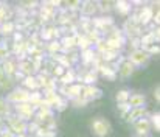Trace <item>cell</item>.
Wrapping results in <instances>:
<instances>
[{"label":"cell","instance_id":"obj_1","mask_svg":"<svg viewBox=\"0 0 160 137\" xmlns=\"http://www.w3.org/2000/svg\"><path fill=\"white\" fill-rule=\"evenodd\" d=\"M89 129L93 137H109L112 134V123L103 115H95L89 120Z\"/></svg>","mask_w":160,"mask_h":137},{"label":"cell","instance_id":"obj_2","mask_svg":"<svg viewBox=\"0 0 160 137\" xmlns=\"http://www.w3.org/2000/svg\"><path fill=\"white\" fill-rule=\"evenodd\" d=\"M3 97H5V100L8 101V104L12 108V106H16V104L28 103V100H30V92L25 91V89L20 87V86H14L11 91H8Z\"/></svg>","mask_w":160,"mask_h":137},{"label":"cell","instance_id":"obj_3","mask_svg":"<svg viewBox=\"0 0 160 137\" xmlns=\"http://www.w3.org/2000/svg\"><path fill=\"white\" fill-rule=\"evenodd\" d=\"M120 28L123 30L126 39H128V38H140V36L146 31V27H142V25H140L135 19H132L131 16L123 20V24H121Z\"/></svg>","mask_w":160,"mask_h":137},{"label":"cell","instance_id":"obj_4","mask_svg":"<svg viewBox=\"0 0 160 137\" xmlns=\"http://www.w3.org/2000/svg\"><path fill=\"white\" fill-rule=\"evenodd\" d=\"M126 58L132 62V66H134L135 69H142V67L148 66V64L151 62V59H152V58L146 53V50H145V48L131 50V51H128V53H126Z\"/></svg>","mask_w":160,"mask_h":137},{"label":"cell","instance_id":"obj_5","mask_svg":"<svg viewBox=\"0 0 160 137\" xmlns=\"http://www.w3.org/2000/svg\"><path fill=\"white\" fill-rule=\"evenodd\" d=\"M41 67H42V62L38 64V62H34L33 59H30L28 56L23 58V59H20V61H17V70H19L22 75H25V76L38 75V73L41 72Z\"/></svg>","mask_w":160,"mask_h":137},{"label":"cell","instance_id":"obj_6","mask_svg":"<svg viewBox=\"0 0 160 137\" xmlns=\"http://www.w3.org/2000/svg\"><path fill=\"white\" fill-rule=\"evenodd\" d=\"M135 72H137V69L132 66V62H131V61L126 58V55H124V58L118 61V66H117V78L126 81V80H131Z\"/></svg>","mask_w":160,"mask_h":137},{"label":"cell","instance_id":"obj_7","mask_svg":"<svg viewBox=\"0 0 160 137\" xmlns=\"http://www.w3.org/2000/svg\"><path fill=\"white\" fill-rule=\"evenodd\" d=\"M27 126H28V122H25L23 119L17 117L16 114H11L9 117H6V128L14 134H27Z\"/></svg>","mask_w":160,"mask_h":137},{"label":"cell","instance_id":"obj_8","mask_svg":"<svg viewBox=\"0 0 160 137\" xmlns=\"http://www.w3.org/2000/svg\"><path fill=\"white\" fill-rule=\"evenodd\" d=\"M39 36L44 42H50V41H59L62 38V31L58 25L54 24H48V25H44L39 31Z\"/></svg>","mask_w":160,"mask_h":137},{"label":"cell","instance_id":"obj_9","mask_svg":"<svg viewBox=\"0 0 160 137\" xmlns=\"http://www.w3.org/2000/svg\"><path fill=\"white\" fill-rule=\"evenodd\" d=\"M12 114H16L17 117L23 119L25 122H31L36 115V108L30 103H22V104H16L12 106Z\"/></svg>","mask_w":160,"mask_h":137},{"label":"cell","instance_id":"obj_10","mask_svg":"<svg viewBox=\"0 0 160 137\" xmlns=\"http://www.w3.org/2000/svg\"><path fill=\"white\" fill-rule=\"evenodd\" d=\"M78 14L82 16V17H89V19H93L97 17L100 13H98V2L97 0H86V2H81V6L78 9Z\"/></svg>","mask_w":160,"mask_h":137},{"label":"cell","instance_id":"obj_11","mask_svg":"<svg viewBox=\"0 0 160 137\" xmlns=\"http://www.w3.org/2000/svg\"><path fill=\"white\" fill-rule=\"evenodd\" d=\"M132 129H134V136L135 137L151 136V133H152V128H151V123H149L148 117L140 119L135 123H132Z\"/></svg>","mask_w":160,"mask_h":137},{"label":"cell","instance_id":"obj_12","mask_svg":"<svg viewBox=\"0 0 160 137\" xmlns=\"http://www.w3.org/2000/svg\"><path fill=\"white\" fill-rule=\"evenodd\" d=\"M81 95H82L89 103H93L95 100H101V97L104 95V92H103L101 87H98L97 84H95V86H82Z\"/></svg>","mask_w":160,"mask_h":137},{"label":"cell","instance_id":"obj_13","mask_svg":"<svg viewBox=\"0 0 160 137\" xmlns=\"http://www.w3.org/2000/svg\"><path fill=\"white\" fill-rule=\"evenodd\" d=\"M113 13L123 19H128L131 14H132V5L131 2H126V0H118V2H113Z\"/></svg>","mask_w":160,"mask_h":137},{"label":"cell","instance_id":"obj_14","mask_svg":"<svg viewBox=\"0 0 160 137\" xmlns=\"http://www.w3.org/2000/svg\"><path fill=\"white\" fill-rule=\"evenodd\" d=\"M149 115V111H148V108H134V109H131L129 112H128V115L123 119L128 125H132V123H135L137 120H140V119H145V117H148Z\"/></svg>","mask_w":160,"mask_h":137},{"label":"cell","instance_id":"obj_15","mask_svg":"<svg viewBox=\"0 0 160 137\" xmlns=\"http://www.w3.org/2000/svg\"><path fill=\"white\" fill-rule=\"evenodd\" d=\"M128 104L131 106V109H134V108H146V104H148V97H146V93H143V92L132 91L129 100H128Z\"/></svg>","mask_w":160,"mask_h":137},{"label":"cell","instance_id":"obj_16","mask_svg":"<svg viewBox=\"0 0 160 137\" xmlns=\"http://www.w3.org/2000/svg\"><path fill=\"white\" fill-rule=\"evenodd\" d=\"M117 66H118V62H115V64H103V66L100 67V70H98V75H100L101 78L107 80V81H115V80H118V78H117Z\"/></svg>","mask_w":160,"mask_h":137},{"label":"cell","instance_id":"obj_17","mask_svg":"<svg viewBox=\"0 0 160 137\" xmlns=\"http://www.w3.org/2000/svg\"><path fill=\"white\" fill-rule=\"evenodd\" d=\"M14 6L8 2H0V24L6 20H14Z\"/></svg>","mask_w":160,"mask_h":137},{"label":"cell","instance_id":"obj_18","mask_svg":"<svg viewBox=\"0 0 160 137\" xmlns=\"http://www.w3.org/2000/svg\"><path fill=\"white\" fill-rule=\"evenodd\" d=\"M0 70L3 73H6L8 76H12L16 72H17V61L11 56L8 59H5L3 62H0Z\"/></svg>","mask_w":160,"mask_h":137},{"label":"cell","instance_id":"obj_19","mask_svg":"<svg viewBox=\"0 0 160 137\" xmlns=\"http://www.w3.org/2000/svg\"><path fill=\"white\" fill-rule=\"evenodd\" d=\"M76 78H78V72H76V69H68V70H65L64 75L58 80V84L70 86V84L76 83Z\"/></svg>","mask_w":160,"mask_h":137},{"label":"cell","instance_id":"obj_20","mask_svg":"<svg viewBox=\"0 0 160 137\" xmlns=\"http://www.w3.org/2000/svg\"><path fill=\"white\" fill-rule=\"evenodd\" d=\"M20 87H23L25 91L28 92H34V91H41L39 89V84H38V80H36V75H30V76H25L22 80V83L19 84Z\"/></svg>","mask_w":160,"mask_h":137},{"label":"cell","instance_id":"obj_21","mask_svg":"<svg viewBox=\"0 0 160 137\" xmlns=\"http://www.w3.org/2000/svg\"><path fill=\"white\" fill-rule=\"evenodd\" d=\"M41 92H42V91H41ZM42 95H44V104H45V106H48V108H52V109L56 106V103L62 98V97L58 93V91L42 92Z\"/></svg>","mask_w":160,"mask_h":137},{"label":"cell","instance_id":"obj_22","mask_svg":"<svg viewBox=\"0 0 160 137\" xmlns=\"http://www.w3.org/2000/svg\"><path fill=\"white\" fill-rule=\"evenodd\" d=\"M14 31H16L14 20H6V22H2V24H0V36L9 39V38L12 36Z\"/></svg>","mask_w":160,"mask_h":137},{"label":"cell","instance_id":"obj_23","mask_svg":"<svg viewBox=\"0 0 160 137\" xmlns=\"http://www.w3.org/2000/svg\"><path fill=\"white\" fill-rule=\"evenodd\" d=\"M14 86H16V84H14L12 78L8 76L6 73H3V72L0 70V92H5V93H6L8 91H11Z\"/></svg>","mask_w":160,"mask_h":137},{"label":"cell","instance_id":"obj_24","mask_svg":"<svg viewBox=\"0 0 160 137\" xmlns=\"http://www.w3.org/2000/svg\"><path fill=\"white\" fill-rule=\"evenodd\" d=\"M98 13H100V16H112V13H113V2H110V0H100L98 2Z\"/></svg>","mask_w":160,"mask_h":137},{"label":"cell","instance_id":"obj_25","mask_svg":"<svg viewBox=\"0 0 160 137\" xmlns=\"http://www.w3.org/2000/svg\"><path fill=\"white\" fill-rule=\"evenodd\" d=\"M58 53H62V47L59 41H50V42H45V55L47 56H54Z\"/></svg>","mask_w":160,"mask_h":137},{"label":"cell","instance_id":"obj_26","mask_svg":"<svg viewBox=\"0 0 160 137\" xmlns=\"http://www.w3.org/2000/svg\"><path fill=\"white\" fill-rule=\"evenodd\" d=\"M131 93H132V89H129V87H120L118 91L115 92V101L117 103H128Z\"/></svg>","mask_w":160,"mask_h":137},{"label":"cell","instance_id":"obj_27","mask_svg":"<svg viewBox=\"0 0 160 137\" xmlns=\"http://www.w3.org/2000/svg\"><path fill=\"white\" fill-rule=\"evenodd\" d=\"M28 103L33 104L36 109H38L39 106H42V104H44V95H42V92L41 91L30 92V100H28Z\"/></svg>","mask_w":160,"mask_h":137},{"label":"cell","instance_id":"obj_28","mask_svg":"<svg viewBox=\"0 0 160 137\" xmlns=\"http://www.w3.org/2000/svg\"><path fill=\"white\" fill-rule=\"evenodd\" d=\"M12 114V108L8 104L3 95H0V119H6Z\"/></svg>","mask_w":160,"mask_h":137},{"label":"cell","instance_id":"obj_29","mask_svg":"<svg viewBox=\"0 0 160 137\" xmlns=\"http://www.w3.org/2000/svg\"><path fill=\"white\" fill-rule=\"evenodd\" d=\"M90 47H93L90 44V41L86 38V34H82V33H78L76 34V48L81 51V50H86V48H90Z\"/></svg>","mask_w":160,"mask_h":137},{"label":"cell","instance_id":"obj_30","mask_svg":"<svg viewBox=\"0 0 160 137\" xmlns=\"http://www.w3.org/2000/svg\"><path fill=\"white\" fill-rule=\"evenodd\" d=\"M148 120H149V123H151L152 131H154V133H159L160 131V114L159 112H149Z\"/></svg>","mask_w":160,"mask_h":137},{"label":"cell","instance_id":"obj_31","mask_svg":"<svg viewBox=\"0 0 160 137\" xmlns=\"http://www.w3.org/2000/svg\"><path fill=\"white\" fill-rule=\"evenodd\" d=\"M87 104H90L82 95H79V97H76L75 100H72L70 101V106L72 108H75V109H82V108H86Z\"/></svg>","mask_w":160,"mask_h":137},{"label":"cell","instance_id":"obj_32","mask_svg":"<svg viewBox=\"0 0 160 137\" xmlns=\"http://www.w3.org/2000/svg\"><path fill=\"white\" fill-rule=\"evenodd\" d=\"M129 111H131V106L128 103H117V112H118L120 119H124Z\"/></svg>","mask_w":160,"mask_h":137},{"label":"cell","instance_id":"obj_33","mask_svg":"<svg viewBox=\"0 0 160 137\" xmlns=\"http://www.w3.org/2000/svg\"><path fill=\"white\" fill-rule=\"evenodd\" d=\"M68 106H70V101H68V100H65V98H61V100L56 103V106L53 108L54 114H56V112H64Z\"/></svg>","mask_w":160,"mask_h":137},{"label":"cell","instance_id":"obj_34","mask_svg":"<svg viewBox=\"0 0 160 137\" xmlns=\"http://www.w3.org/2000/svg\"><path fill=\"white\" fill-rule=\"evenodd\" d=\"M11 58V51H9V44L8 45H0V62H3L5 59Z\"/></svg>","mask_w":160,"mask_h":137},{"label":"cell","instance_id":"obj_35","mask_svg":"<svg viewBox=\"0 0 160 137\" xmlns=\"http://www.w3.org/2000/svg\"><path fill=\"white\" fill-rule=\"evenodd\" d=\"M145 50H146V53H148V55H149L151 58H154V56H159V53H160L159 44H152V45L146 47Z\"/></svg>","mask_w":160,"mask_h":137},{"label":"cell","instance_id":"obj_36","mask_svg":"<svg viewBox=\"0 0 160 137\" xmlns=\"http://www.w3.org/2000/svg\"><path fill=\"white\" fill-rule=\"evenodd\" d=\"M152 98H154L156 103H159L160 101V87H159V84L154 86V89H152Z\"/></svg>","mask_w":160,"mask_h":137},{"label":"cell","instance_id":"obj_37","mask_svg":"<svg viewBox=\"0 0 160 137\" xmlns=\"http://www.w3.org/2000/svg\"><path fill=\"white\" fill-rule=\"evenodd\" d=\"M0 137H14V134L8 128H3V129H0Z\"/></svg>","mask_w":160,"mask_h":137},{"label":"cell","instance_id":"obj_38","mask_svg":"<svg viewBox=\"0 0 160 137\" xmlns=\"http://www.w3.org/2000/svg\"><path fill=\"white\" fill-rule=\"evenodd\" d=\"M14 137H30L28 134H17V136H14Z\"/></svg>","mask_w":160,"mask_h":137},{"label":"cell","instance_id":"obj_39","mask_svg":"<svg viewBox=\"0 0 160 137\" xmlns=\"http://www.w3.org/2000/svg\"><path fill=\"white\" fill-rule=\"evenodd\" d=\"M145 137H151V136H145Z\"/></svg>","mask_w":160,"mask_h":137}]
</instances>
